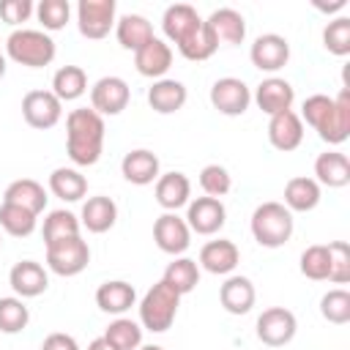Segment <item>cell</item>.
<instances>
[{
  "label": "cell",
  "instance_id": "obj_1",
  "mask_svg": "<svg viewBox=\"0 0 350 350\" xmlns=\"http://www.w3.org/2000/svg\"><path fill=\"white\" fill-rule=\"evenodd\" d=\"M301 120H306L323 142L342 145L350 137V90L342 88L336 98L325 93H314L301 107Z\"/></svg>",
  "mask_w": 350,
  "mask_h": 350
},
{
  "label": "cell",
  "instance_id": "obj_2",
  "mask_svg": "<svg viewBox=\"0 0 350 350\" xmlns=\"http://www.w3.org/2000/svg\"><path fill=\"white\" fill-rule=\"evenodd\" d=\"M104 118L96 109L79 107L66 118V153L77 167H93L104 150Z\"/></svg>",
  "mask_w": 350,
  "mask_h": 350
},
{
  "label": "cell",
  "instance_id": "obj_3",
  "mask_svg": "<svg viewBox=\"0 0 350 350\" xmlns=\"http://www.w3.org/2000/svg\"><path fill=\"white\" fill-rule=\"evenodd\" d=\"M249 227H252V235L260 246L279 249L293 238L295 219L282 202H262V205L254 208Z\"/></svg>",
  "mask_w": 350,
  "mask_h": 350
},
{
  "label": "cell",
  "instance_id": "obj_4",
  "mask_svg": "<svg viewBox=\"0 0 350 350\" xmlns=\"http://www.w3.org/2000/svg\"><path fill=\"white\" fill-rule=\"evenodd\" d=\"M55 41L49 33L44 30H27V27H16L8 38H5V57H11L19 66L27 68H44L55 60Z\"/></svg>",
  "mask_w": 350,
  "mask_h": 350
},
{
  "label": "cell",
  "instance_id": "obj_5",
  "mask_svg": "<svg viewBox=\"0 0 350 350\" xmlns=\"http://www.w3.org/2000/svg\"><path fill=\"white\" fill-rule=\"evenodd\" d=\"M178 306H180V295L164 279H159L139 301V325L153 334H164L175 323Z\"/></svg>",
  "mask_w": 350,
  "mask_h": 350
},
{
  "label": "cell",
  "instance_id": "obj_6",
  "mask_svg": "<svg viewBox=\"0 0 350 350\" xmlns=\"http://www.w3.org/2000/svg\"><path fill=\"white\" fill-rule=\"evenodd\" d=\"M88 262H90V246L88 241H82V235L46 243V265L57 276H77L88 268Z\"/></svg>",
  "mask_w": 350,
  "mask_h": 350
},
{
  "label": "cell",
  "instance_id": "obj_7",
  "mask_svg": "<svg viewBox=\"0 0 350 350\" xmlns=\"http://www.w3.org/2000/svg\"><path fill=\"white\" fill-rule=\"evenodd\" d=\"M115 0H79L77 3V27L85 38H107L115 27Z\"/></svg>",
  "mask_w": 350,
  "mask_h": 350
},
{
  "label": "cell",
  "instance_id": "obj_8",
  "mask_svg": "<svg viewBox=\"0 0 350 350\" xmlns=\"http://www.w3.org/2000/svg\"><path fill=\"white\" fill-rule=\"evenodd\" d=\"M211 104L216 112L227 115V118H238L249 109L252 104V90L243 79L238 77H221L211 85Z\"/></svg>",
  "mask_w": 350,
  "mask_h": 350
},
{
  "label": "cell",
  "instance_id": "obj_9",
  "mask_svg": "<svg viewBox=\"0 0 350 350\" xmlns=\"http://www.w3.org/2000/svg\"><path fill=\"white\" fill-rule=\"evenodd\" d=\"M22 118L33 129H52L63 118V101L52 90H30L22 98Z\"/></svg>",
  "mask_w": 350,
  "mask_h": 350
},
{
  "label": "cell",
  "instance_id": "obj_10",
  "mask_svg": "<svg viewBox=\"0 0 350 350\" xmlns=\"http://www.w3.org/2000/svg\"><path fill=\"white\" fill-rule=\"evenodd\" d=\"M295 331H298V320L284 306H271L257 317V339L268 347H282L293 342Z\"/></svg>",
  "mask_w": 350,
  "mask_h": 350
},
{
  "label": "cell",
  "instance_id": "obj_11",
  "mask_svg": "<svg viewBox=\"0 0 350 350\" xmlns=\"http://www.w3.org/2000/svg\"><path fill=\"white\" fill-rule=\"evenodd\" d=\"M131 90L123 77H101L90 88V109H96L101 118L104 115H120L129 107Z\"/></svg>",
  "mask_w": 350,
  "mask_h": 350
},
{
  "label": "cell",
  "instance_id": "obj_12",
  "mask_svg": "<svg viewBox=\"0 0 350 350\" xmlns=\"http://www.w3.org/2000/svg\"><path fill=\"white\" fill-rule=\"evenodd\" d=\"M227 221V208L221 200L216 197H197V200H189V208H186V224L191 232L197 235H213L224 227Z\"/></svg>",
  "mask_w": 350,
  "mask_h": 350
},
{
  "label": "cell",
  "instance_id": "obj_13",
  "mask_svg": "<svg viewBox=\"0 0 350 350\" xmlns=\"http://www.w3.org/2000/svg\"><path fill=\"white\" fill-rule=\"evenodd\" d=\"M249 60H252L254 68L273 74V71H279V68L287 66V60H290V44L279 33H262V36L254 38V44L249 49Z\"/></svg>",
  "mask_w": 350,
  "mask_h": 350
},
{
  "label": "cell",
  "instance_id": "obj_14",
  "mask_svg": "<svg viewBox=\"0 0 350 350\" xmlns=\"http://www.w3.org/2000/svg\"><path fill=\"white\" fill-rule=\"evenodd\" d=\"M153 241L156 246L164 252V254H183L191 243V230L186 224V219H180L178 213H161L156 221H153Z\"/></svg>",
  "mask_w": 350,
  "mask_h": 350
},
{
  "label": "cell",
  "instance_id": "obj_15",
  "mask_svg": "<svg viewBox=\"0 0 350 350\" xmlns=\"http://www.w3.org/2000/svg\"><path fill=\"white\" fill-rule=\"evenodd\" d=\"M252 98H254L257 107L271 118V115H279V112L293 109L295 90H293V85H290L287 79H282V77H268V79H262V82L257 85V90H254Z\"/></svg>",
  "mask_w": 350,
  "mask_h": 350
},
{
  "label": "cell",
  "instance_id": "obj_16",
  "mask_svg": "<svg viewBox=\"0 0 350 350\" xmlns=\"http://www.w3.org/2000/svg\"><path fill=\"white\" fill-rule=\"evenodd\" d=\"M8 284H11V290L16 293V298L25 301V298H36V295L46 293L49 276H46V271H44L41 262H36V260H22V262H16V265L11 268Z\"/></svg>",
  "mask_w": 350,
  "mask_h": 350
},
{
  "label": "cell",
  "instance_id": "obj_17",
  "mask_svg": "<svg viewBox=\"0 0 350 350\" xmlns=\"http://www.w3.org/2000/svg\"><path fill=\"white\" fill-rule=\"evenodd\" d=\"M268 142L282 153L295 150L304 142V120L298 118V112L287 109V112L271 115V120H268Z\"/></svg>",
  "mask_w": 350,
  "mask_h": 350
},
{
  "label": "cell",
  "instance_id": "obj_18",
  "mask_svg": "<svg viewBox=\"0 0 350 350\" xmlns=\"http://www.w3.org/2000/svg\"><path fill=\"white\" fill-rule=\"evenodd\" d=\"M202 22H205V19L197 14L194 5H189V3H175V5H170V8L164 11V16H161V30H164V36L178 46V44H183Z\"/></svg>",
  "mask_w": 350,
  "mask_h": 350
},
{
  "label": "cell",
  "instance_id": "obj_19",
  "mask_svg": "<svg viewBox=\"0 0 350 350\" xmlns=\"http://www.w3.org/2000/svg\"><path fill=\"white\" fill-rule=\"evenodd\" d=\"M134 66L142 77H150V79H161L170 66H172V46L161 38H150L145 46H139L134 52Z\"/></svg>",
  "mask_w": 350,
  "mask_h": 350
},
{
  "label": "cell",
  "instance_id": "obj_20",
  "mask_svg": "<svg viewBox=\"0 0 350 350\" xmlns=\"http://www.w3.org/2000/svg\"><path fill=\"white\" fill-rule=\"evenodd\" d=\"M120 172L129 183L134 186H148L153 180H159L161 175V164H159V156L148 148H137V150H129L120 161Z\"/></svg>",
  "mask_w": 350,
  "mask_h": 350
},
{
  "label": "cell",
  "instance_id": "obj_21",
  "mask_svg": "<svg viewBox=\"0 0 350 350\" xmlns=\"http://www.w3.org/2000/svg\"><path fill=\"white\" fill-rule=\"evenodd\" d=\"M241 262V252L232 241L227 238H216V241H208L202 249H200V265L208 271V273H216V276H227L238 268Z\"/></svg>",
  "mask_w": 350,
  "mask_h": 350
},
{
  "label": "cell",
  "instance_id": "obj_22",
  "mask_svg": "<svg viewBox=\"0 0 350 350\" xmlns=\"http://www.w3.org/2000/svg\"><path fill=\"white\" fill-rule=\"evenodd\" d=\"M186 98H189V90H186V85L178 82V79L161 77V79H156V82L148 88V104H150V109L159 112V115H172V112H178V109H183Z\"/></svg>",
  "mask_w": 350,
  "mask_h": 350
},
{
  "label": "cell",
  "instance_id": "obj_23",
  "mask_svg": "<svg viewBox=\"0 0 350 350\" xmlns=\"http://www.w3.org/2000/svg\"><path fill=\"white\" fill-rule=\"evenodd\" d=\"M156 202L167 211V213H175L178 208L189 205V197H191V180L183 175V172H164L159 175L156 180Z\"/></svg>",
  "mask_w": 350,
  "mask_h": 350
},
{
  "label": "cell",
  "instance_id": "obj_24",
  "mask_svg": "<svg viewBox=\"0 0 350 350\" xmlns=\"http://www.w3.org/2000/svg\"><path fill=\"white\" fill-rule=\"evenodd\" d=\"M118 221V205L112 197L107 194H96V197H88L85 205H82V216H79V224L88 227V232H107L112 230Z\"/></svg>",
  "mask_w": 350,
  "mask_h": 350
},
{
  "label": "cell",
  "instance_id": "obj_25",
  "mask_svg": "<svg viewBox=\"0 0 350 350\" xmlns=\"http://www.w3.org/2000/svg\"><path fill=\"white\" fill-rule=\"evenodd\" d=\"M254 298H257V293H254V284L249 276H227L224 284L219 287V301L230 314L252 312Z\"/></svg>",
  "mask_w": 350,
  "mask_h": 350
},
{
  "label": "cell",
  "instance_id": "obj_26",
  "mask_svg": "<svg viewBox=\"0 0 350 350\" xmlns=\"http://www.w3.org/2000/svg\"><path fill=\"white\" fill-rule=\"evenodd\" d=\"M314 180L328 189H342L350 183V159L339 150H325L314 159Z\"/></svg>",
  "mask_w": 350,
  "mask_h": 350
},
{
  "label": "cell",
  "instance_id": "obj_27",
  "mask_svg": "<svg viewBox=\"0 0 350 350\" xmlns=\"http://www.w3.org/2000/svg\"><path fill=\"white\" fill-rule=\"evenodd\" d=\"M137 304V290L123 282V279H112V282H104L98 284L96 290V306L107 314H123L129 312L131 306Z\"/></svg>",
  "mask_w": 350,
  "mask_h": 350
},
{
  "label": "cell",
  "instance_id": "obj_28",
  "mask_svg": "<svg viewBox=\"0 0 350 350\" xmlns=\"http://www.w3.org/2000/svg\"><path fill=\"white\" fill-rule=\"evenodd\" d=\"M320 202V183L314 178H306V175H298V178H290L287 186H284V208L293 213H306V211H314Z\"/></svg>",
  "mask_w": 350,
  "mask_h": 350
},
{
  "label": "cell",
  "instance_id": "obj_29",
  "mask_svg": "<svg viewBox=\"0 0 350 350\" xmlns=\"http://www.w3.org/2000/svg\"><path fill=\"white\" fill-rule=\"evenodd\" d=\"M46 200L49 197H46L44 186L38 180H33V178H19V180L8 183L5 186V194H3V202L19 205V208H25V211H30L36 216L46 208Z\"/></svg>",
  "mask_w": 350,
  "mask_h": 350
},
{
  "label": "cell",
  "instance_id": "obj_30",
  "mask_svg": "<svg viewBox=\"0 0 350 350\" xmlns=\"http://www.w3.org/2000/svg\"><path fill=\"white\" fill-rule=\"evenodd\" d=\"M208 27L211 33L216 36L219 44H241L246 38V19L235 11V8H216L208 19Z\"/></svg>",
  "mask_w": 350,
  "mask_h": 350
},
{
  "label": "cell",
  "instance_id": "obj_31",
  "mask_svg": "<svg viewBox=\"0 0 350 350\" xmlns=\"http://www.w3.org/2000/svg\"><path fill=\"white\" fill-rule=\"evenodd\" d=\"M49 191L63 202H79L88 194V178L74 167H57L49 175Z\"/></svg>",
  "mask_w": 350,
  "mask_h": 350
},
{
  "label": "cell",
  "instance_id": "obj_32",
  "mask_svg": "<svg viewBox=\"0 0 350 350\" xmlns=\"http://www.w3.org/2000/svg\"><path fill=\"white\" fill-rule=\"evenodd\" d=\"M115 36H118V44L123 49L137 52L139 46H145L153 38V27L142 14H123L115 22Z\"/></svg>",
  "mask_w": 350,
  "mask_h": 350
},
{
  "label": "cell",
  "instance_id": "obj_33",
  "mask_svg": "<svg viewBox=\"0 0 350 350\" xmlns=\"http://www.w3.org/2000/svg\"><path fill=\"white\" fill-rule=\"evenodd\" d=\"M88 90V74L79 66H60L52 77V93L60 101H77Z\"/></svg>",
  "mask_w": 350,
  "mask_h": 350
},
{
  "label": "cell",
  "instance_id": "obj_34",
  "mask_svg": "<svg viewBox=\"0 0 350 350\" xmlns=\"http://www.w3.org/2000/svg\"><path fill=\"white\" fill-rule=\"evenodd\" d=\"M178 295H186L191 293L197 284H200V265L191 260V257H175L167 268H164V276H161Z\"/></svg>",
  "mask_w": 350,
  "mask_h": 350
},
{
  "label": "cell",
  "instance_id": "obj_35",
  "mask_svg": "<svg viewBox=\"0 0 350 350\" xmlns=\"http://www.w3.org/2000/svg\"><path fill=\"white\" fill-rule=\"evenodd\" d=\"M216 49H219V41H216V36L211 33L208 22H202V25H200L183 44H178V52H180L186 60H194V63L213 57Z\"/></svg>",
  "mask_w": 350,
  "mask_h": 350
},
{
  "label": "cell",
  "instance_id": "obj_36",
  "mask_svg": "<svg viewBox=\"0 0 350 350\" xmlns=\"http://www.w3.org/2000/svg\"><path fill=\"white\" fill-rule=\"evenodd\" d=\"M104 339L115 347V350H137L142 345V325L129 320V317H118L107 325Z\"/></svg>",
  "mask_w": 350,
  "mask_h": 350
},
{
  "label": "cell",
  "instance_id": "obj_37",
  "mask_svg": "<svg viewBox=\"0 0 350 350\" xmlns=\"http://www.w3.org/2000/svg\"><path fill=\"white\" fill-rule=\"evenodd\" d=\"M36 219H38L36 213H30L19 205L0 202V227L14 238H27L36 230Z\"/></svg>",
  "mask_w": 350,
  "mask_h": 350
},
{
  "label": "cell",
  "instance_id": "obj_38",
  "mask_svg": "<svg viewBox=\"0 0 350 350\" xmlns=\"http://www.w3.org/2000/svg\"><path fill=\"white\" fill-rule=\"evenodd\" d=\"M79 219L66 211V208H57V211H49L46 219H44V246L52 243V241H60V238H71V235H79Z\"/></svg>",
  "mask_w": 350,
  "mask_h": 350
},
{
  "label": "cell",
  "instance_id": "obj_39",
  "mask_svg": "<svg viewBox=\"0 0 350 350\" xmlns=\"http://www.w3.org/2000/svg\"><path fill=\"white\" fill-rule=\"evenodd\" d=\"M328 271H331V254H328V246L325 243H312L304 249L301 254V273L312 282H323L328 279Z\"/></svg>",
  "mask_w": 350,
  "mask_h": 350
},
{
  "label": "cell",
  "instance_id": "obj_40",
  "mask_svg": "<svg viewBox=\"0 0 350 350\" xmlns=\"http://www.w3.org/2000/svg\"><path fill=\"white\" fill-rule=\"evenodd\" d=\"M27 323H30V312L22 298L16 295L0 298V331L3 334H19L27 328Z\"/></svg>",
  "mask_w": 350,
  "mask_h": 350
},
{
  "label": "cell",
  "instance_id": "obj_41",
  "mask_svg": "<svg viewBox=\"0 0 350 350\" xmlns=\"http://www.w3.org/2000/svg\"><path fill=\"white\" fill-rule=\"evenodd\" d=\"M323 46L336 55V57H345L350 55V16H336L325 25L323 30Z\"/></svg>",
  "mask_w": 350,
  "mask_h": 350
},
{
  "label": "cell",
  "instance_id": "obj_42",
  "mask_svg": "<svg viewBox=\"0 0 350 350\" xmlns=\"http://www.w3.org/2000/svg\"><path fill=\"white\" fill-rule=\"evenodd\" d=\"M320 314L334 323V325H345L350 323V293L336 287V290H328L323 298H320Z\"/></svg>",
  "mask_w": 350,
  "mask_h": 350
},
{
  "label": "cell",
  "instance_id": "obj_43",
  "mask_svg": "<svg viewBox=\"0 0 350 350\" xmlns=\"http://www.w3.org/2000/svg\"><path fill=\"white\" fill-rule=\"evenodd\" d=\"M36 16L44 25V30H63L71 19V5L68 0H41L36 5Z\"/></svg>",
  "mask_w": 350,
  "mask_h": 350
},
{
  "label": "cell",
  "instance_id": "obj_44",
  "mask_svg": "<svg viewBox=\"0 0 350 350\" xmlns=\"http://www.w3.org/2000/svg\"><path fill=\"white\" fill-rule=\"evenodd\" d=\"M200 186H202L205 197L221 200V197L232 189V178H230L227 167H221V164H205V167L200 170Z\"/></svg>",
  "mask_w": 350,
  "mask_h": 350
},
{
  "label": "cell",
  "instance_id": "obj_45",
  "mask_svg": "<svg viewBox=\"0 0 350 350\" xmlns=\"http://www.w3.org/2000/svg\"><path fill=\"white\" fill-rule=\"evenodd\" d=\"M328 254H331L328 282L347 284L350 282V243L347 241H331L328 243Z\"/></svg>",
  "mask_w": 350,
  "mask_h": 350
},
{
  "label": "cell",
  "instance_id": "obj_46",
  "mask_svg": "<svg viewBox=\"0 0 350 350\" xmlns=\"http://www.w3.org/2000/svg\"><path fill=\"white\" fill-rule=\"evenodd\" d=\"M33 11H36L33 0H0V19L5 25H14V27L22 25L33 16Z\"/></svg>",
  "mask_w": 350,
  "mask_h": 350
},
{
  "label": "cell",
  "instance_id": "obj_47",
  "mask_svg": "<svg viewBox=\"0 0 350 350\" xmlns=\"http://www.w3.org/2000/svg\"><path fill=\"white\" fill-rule=\"evenodd\" d=\"M41 350H79L77 339L71 334H63V331H55L49 334L44 342H41Z\"/></svg>",
  "mask_w": 350,
  "mask_h": 350
},
{
  "label": "cell",
  "instance_id": "obj_48",
  "mask_svg": "<svg viewBox=\"0 0 350 350\" xmlns=\"http://www.w3.org/2000/svg\"><path fill=\"white\" fill-rule=\"evenodd\" d=\"M88 350H115V347H112V345H109L104 336H98V339H93V342L88 345Z\"/></svg>",
  "mask_w": 350,
  "mask_h": 350
},
{
  "label": "cell",
  "instance_id": "obj_49",
  "mask_svg": "<svg viewBox=\"0 0 350 350\" xmlns=\"http://www.w3.org/2000/svg\"><path fill=\"white\" fill-rule=\"evenodd\" d=\"M5 77V52H0V79Z\"/></svg>",
  "mask_w": 350,
  "mask_h": 350
},
{
  "label": "cell",
  "instance_id": "obj_50",
  "mask_svg": "<svg viewBox=\"0 0 350 350\" xmlns=\"http://www.w3.org/2000/svg\"><path fill=\"white\" fill-rule=\"evenodd\" d=\"M137 350H164V347H159V345H139Z\"/></svg>",
  "mask_w": 350,
  "mask_h": 350
},
{
  "label": "cell",
  "instance_id": "obj_51",
  "mask_svg": "<svg viewBox=\"0 0 350 350\" xmlns=\"http://www.w3.org/2000/svg\"><path fill=\"white\" fill-rule=\"evenodd\" d=\"M0 246H3V238H0Z\"/></svg>",
  "mask_w": 350,
  "mask_h": 350
}]
</instances>
